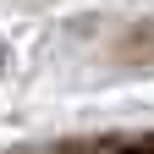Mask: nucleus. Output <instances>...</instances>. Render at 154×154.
<instances>
[{
  "label": "nucleus",
  "mask_w": 154,
  "mask_h": 154,
  "mask_svg": "<svg viewBox=\"0 0 154 154\" xmlns=\"http://www.w3.org/2000/svg\"><path fill=\"white\" fill-rule=\"evenodd\" d=\"M121 154H154V138H143V143H132V149H121Z\"/></svg>",
  "instance_id": "obj_1"
},
{
  "label": "nucleus",
  "mask_w": 154,
  "mask_h": 154,
  "mask_svg": "<svg viewBox=\"0 0 154 154\" xmlns=\"http://www.w3.org/2000/svg\"><path fill=\"white\" fill-rule=\"evenodd\" d=\"M0 72H6V38H0Z\"/></svg>",
  "instance_id": "obj_2"
}]
</instances>
